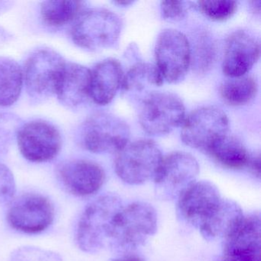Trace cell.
<instances>
[{"label": "cell", "instance_id": "d4e9b609", "mask_svg": "<svg viewBox=\"0 0 261 261\" xmlns=\"http://www.w3.org/2000/svg\"><path fill=\"white\" fill-rule=\"evenodd\" d=\"M215 50L213 39L207 34L201 35L191 49V63L193 62L198 69L205 71L215 60Z\"/></svg>", "mask_w": 261, "mask_h": 261}, {"label": "cell", "instance_id": "7c38bea8", "mask_svg": "<svg viewBox=\"0 0 261 261\" xmlns=\"http://www.w3.org/2000/svg\"><path fill=\"white\" fill-rule=\"evenodd\" d=\"M221 200L218 188L208 181H195L177 199L178 219L198 229Z\"/></svg>", "mask_w": 261, "mask_h": 261}, {"label": "cell", "instance_id": "8fae6325", "mask_svg": "<svg viewBox=\"0 0 261 261\" xmlns=\"http://www.w3.org/2000/svg\"><path fill=\"white\" fill-rule=\"evenodd\" d=\"M16 139L22 155L33 163L53 160L62 147L60 133L56 126L44 120L22 124Z\"/></svg>", "mask_w": 261, "mask_h": 261}, {"label": "cell", "instance_id": "52a82bcc", "mask_svg": "<svg viewBox=\"0 0 261 261\" xmlns=\"http://www.w3.org/2000/svg\"><path fill=\"white\" fill-rule=\"evenodd\" d=\"M181 126L183 143L208 153L217 142L228 134L229 120L221 108L201 107L186 117Z\"/></svg>", "mask_w": 261, "mask_h": 261}, {"label": "cell", "instance_id": "603a6c76", "mask_svg": "<svg viewBox=\"0 0 261 261\" xmlns=\"http://www.w3.org/2000/svg\"><path fill=\"white\" fill-rule=\"evenodd\" d=\"M258 85L252 76L229 77L220 85V94L230 105L241 106L251 101L256 93Z\"/></svg>", "mask_w": 261, "mask_h": 261}, {"label": "cell", "instance_id": "cb8c5ba5", "mask_svg": "<svg viewBox=\"0 0 261 261\" xmlns=\"http://www.w3.org/2000/svg\"><path fill=\"white\" fill-rule=\"evenodd\" d=\"M83 8L84 3L81 1H45L41 7V15L48 25L62 27L77 19Z\"/></svg>", "mask_w": 261, "mask_h": 261}, {"label": "cell", "instance_id": "8992f818", "mask_svg": "<svg viewBox=\"0 0 261 261\" xmlns=\"http://www.w3.org/2000/svg\"><path fill=\"white\" fill-rule=\"evenodd\" d=\"M139 121L146 134L155 137L167 135L182 125L186 108L175 94L156 91L140 105Z\"/></svg>", "mask_w": 261, "mask_h": 261}, {"label": "cell", "instance_id": "7a4b0ae2", "mask_svg": "<svg viewBox=\"0 0 261 261\" xmlns=\"http://www.w3.org/2000/svg\"><path fill=\"white\" fill-rule=\"evenodd\" d=\"M123 207L121 198L114 194L102 195L88 204L77 226L79 247L96 253L108 245L116 217Z\"/></svg>", "mask_w": 261, "mask_h": 261}, {"label": "cell", "instance_id": "ac0fdd59", "mask_svg": "<svg viewBox=\"0 0 261 261\" xmlns=\"http://www.w3.org/2000/svg\"><path fill=\"white\" fill-rule=\"evenodd\" d=\"M123 75V67L118 60L102 61L91 71L90 97L97 105H109L121 89Z\"/></svg>", "mask_w": 261, "mask_h": 261}, {"label": "cell", "instance_id": "9a60e30c", "mask_svg": "<svg viewBox=\"0 0 261 261\" xmlns=\"http://www.w3.org/2000/svg\"><path fill=\"white\" fill-rule=\"evenodd\" d=\"M58 175L65 189L79 197L97 193L106 178L103 169L97 163L88 160L64 163L58 169Z\"/></svg>", "mask_w": 261, "mask_h": 261}, {"label": "cell", "instance_id": "7402d4cb", "mask_svg": "<svg viewBox=\"0 0 261 261\" xmlns=\"http://www.w3.org/2000/svg\"><path fill=\"white\" fill-rule=\"evenodd\" d=\"M23 74L19 65L10 59H0V106L16 103L22 91Z\"/></svg>", "mask_w": 261, "mask_h": 261}, {"label": "cell", "instance_id": "f546056e", "mask_svg": "<svg viewBox=\"0 0 261 261\" xmlns=\"http://www.w3.org/2000/svg\"><path fill=\"white\" fill-rule=\"evenodd\" d=\"M217 261H261V256H241L222 255V256Z\"/></svg>", "mask_w": 261, "mask_h": 261}, {"label": "cell", "instance_id": "1f68e13d", "mask_svg": "<svg viewBox=\"0 0 261 261\" xmlns=\"http://www.w3.org/2000/svg\"><path fill=\"white\" fill-rule=\"evenodd\" d=\"M114 261H144L140 256H135V255H128V256H123L120 259H115Z\"/></svg>", "mask_w": 261, "mask_h": 261}, {"label": "cell", "instance_id": "484cf974", "mask_svg": "<svg viewBox=\"0 0 261 261\" xmlns=\"http://www.w3.org/2000/svg\"><path fill=\"white\" fill-rule=\"evenodd\" d=\"M21 126V120L18 116L7 113L0 114V157L8 152L17 137Z\"/></svg>", "mask_w": 261, "mask_h": 261}, {"label": "cell", "instance_id": "6da1fadb", "mask_svg": "<svg viewBox=\"0 0 261 261\" xmlns=\"http://www.w3.org/2000/svg\"><path fill=\"white\" fill-rule=\"evenodd\" d=\"M158 218L152 204L135 201L122 207L116 217L109 244L129 253L144 245L157 230Z\"/></svg>", "mask_w": 261, "mask_h": 261}, {"label": "cell", "instance_id": "4fadbf2b", "mask_svg": "<svg viewBox=\"0 0 261 261\" xmlns=\"http://www.w3.org/2000/svg\"><path fill=\"white\" fill-rule=\"evenodd\" d=\"M54 215V207L48 198L30 194L15 201L9 210L7 219L16 230L37 233L51 225Z\"/></svg>", "mask_w": 261, "mask_h": 261}, {"label": "cell", "instance_id": "4dcf8cb0", "mask_svg": "<svg viewBox=\"0 0 261 261\" xmlns=\"http://www.w3.org/2000/svg\"><path fill=\"white\" fill-rule=\"evenodd\" d=\"M247 168H249L256 176L259 178L260 176V159H259V155L250 157Z\"/></svg>", "mask_w": 261, "mask_h": 261}, {"label": "cell", "instance_id": "d6a6232c", "mask_svg": "<svg viewBox=\"0 0 261 261\" xmlns=\"http://www.w3.org/2000/svg\"><path fill=\"white\" fill-rule=\"evenodd\" d=\"M114 4H118L119 6H124V7H128L130 4H134L133 1H117V2H114Z\"/></svg>", "mask_w": 261, "mask_h": 261}, {"label": "cell", "instance_id": "ba28073f", "mask_svg": "<svg viewBox=\"0 0 261 261\" xmlns=\"http://www.w3.org/2000/svg\"><path fill=\"white\" fill-rule=\"evenodd\" d=\"M198 173V161L188 152L177 151L163 156L153 178L155 195L163 201L178 199L196 181Z\"/></svg>", "mask_w": 261, "mask_h": 261}, {"label": "cell", "instance_id": "d6986e66", "mask_svg": "<svg viewBox=\"0 0 261 261\" xmlns=\"http://www.w3.org/2000/svg\"><path fill=\"white\" fill-rule=\"evenodd\" d=\"M244 218L242 208L238 203L233 200L221 198L198 230L207 241H224L238 228Z\"/></svg>", "mask_w": 261, "mask_h": 261}, {"label": "cell", "instance_id": "9c48e42d", "mask_svg": "<svg viewBox=\"0 0 261 261\" xmlns=\"http://www.w3.org/2000/svg\"><path fill=\"white\" fill-rule=\"evenodd\" d=\"M63 58L51 49H40L30 56L25 68V83L30 97L44 100L56 94L65 70Z\"/></svg>", "mask_w": 261, "mask_h": 261}, {"label": "cell", "instance_id": "5bb4252c", "mask_svg": "<svg viewBox=\"0 0 261 261\" xmlns=\"http://www.w3.org/2000/svg\"><path fill=\"white\" fill-rule=\"evenodd\" d=\"M260 44L254 34L247 30H237L226 42L222 70L228 77L246 75L257 62Z\"/></svg>", "mask_w": 261, "mask_h": 261}, {"label": "cell", "instance_id": "2e32d148", "mask_svg": "<svg viewBox=\"0 0 261 261\" xmlns=\"http://www.w3.org/2000/svg\"><path fill=\"white\" fill-rule=\"evenodd\" d=\"M163 84V77L155 65L138 61L124 73L121 90L128 100L140 105L158 91Z\"/></svg>", "mask_w": 261, "mask_h": 261}, {"label": "cell", "instance_id": "4316f807", "mask_svg": "<svg viewBox=\"0 0 261 261\" xmlns=\"http://www.w3.org/2000/svg\"><path fill=\"white\" fill-rule=\"evenodd\" d=\"M197 8L209 19L224 21L231 17L238 10L235 1H198Z\"/></svg>", "mask_w": 261, "mask_h": 261}, {"label": "cell", "instance_id": "83f0119b", "mask_svg": "<svg viewBox=\"0 0 261 261\" xmlns=\"http://www.w3.org/2000/svg\"><path fill=\"white\" fill-rule=\"evenodd\" d=\"M192 3L185 1H163L161 3L162 16L165 20L178 22L187 16Z\"/></svg>", "mask_w": 261, "mask_h": 261}, {"label": "cell", "instance_id": "5b68a950", "mask_svg": "<svg viewBox=\"0 0 261 261\" xmlns=\"http://www.w3.org/2000/svg\"><path fill=\"white\" fill-rule=\"evenodd\" d=\"M80 138L82 146L94 153L118 152L129 143L130 129L114 114L96 113L84 122Z\"/></svg>", "mask_w": 261, "mask_h": 261}, {"label": "cell", "instance_id": "ffe728a7", "mask_svg": "<svg viewBox=\"0 0 261 261\" xmlns=\"http://www.w3.org/2000/svg\"><path fill=\"white\" fill-rule=\"evenodd\" d=\"M91 71L77 64H66L58 87L59 101L69 108L84 105L90 97Z\"/></svg>", "mask_w": 261, "mask_h": 261}, {"label": "cell", "instance_id": "277c9868", "mask_svg": "<svg viewBox=\"0 0 261 261\" xmlns=\"http://www.w3.org/2000/svg\"><path fill=\"white\" fill-rule=\"evenodd\" d=\"M155 142L138 140L128 143L117 152L114 163L117 176L131 186L142 185L154 178L163 160Z\"/></svg>", "mask_w": 261, "mask_h": 261}, {"label": "cell", "instance_id": "3957f363", "mask_svg": "<svg viewBox=\"0 0 261 261\" xmlns=\"http://www.w3.org/2000/svg\"><path fill=\"white\" fill-rule=\"evenodd\" d=\"M121 31L122 21L116 13L94 8L82 12L75 19L71 37L81 48L97 51L115 46Z\"/></svg>", "mask_w": 261, "mask_h": 261}, {"label": "cell", "instance_id": "44dd1931", "mask_svg": "<svg viewBox=\"0 0 261 261\" xmlns=\"http://www.w3.org/2000/svg\"><path fill=\"white\" fill-rule=\"evenodd\" d=\"M208 154L222 166L234 169L247 167L251 157L242 142L229 134L217 142Z\"/></svg>", "mask_w": 261, "mask_h": 261}, {"label": "cell", "instance_id": "e0dca14e", "mask_svg": "<svg viewBox=\"0 0 261 261\" xmlns=\"http://www.w3.org/2000/svg\"><path fill=\"white\" fill-rule=\"evenodd\" d=\"M261 219L259 213L244 215L238 228L223 241L224 256H261Z\"/></svg>", "mask_w": 261, "mask_h": 261}, {"label": "cell", "instance_id": "30bf717a", "mask_svg": "<svg viewBox=\"0 0 261 261\" xmlns=\"http://www.w3.org/2000/svg\"><path fill=\"white\" fill-rule=\"evenodd\" d=\"M156 65L163 80L177 84L184 80L191 66V45L189 39L178 30H163L155 48Z\"/></svg>", "mask_w": 261, "mask_h": 261}, {"label": "cell", "instance_id": "f1b7e54d", "mask_svg": "<svg viewBox=\"0 0 261 261\" xmlns=\"http://www.w3.org/2000/svg\"><path fill=\"white\" fill-rule=\"evenodd\" d=\"M16 192L14 176L8 167L0 164V204L10 201Z\"/></svg>", "mask_w": 261, "mask_h": 261}]
</instances>
